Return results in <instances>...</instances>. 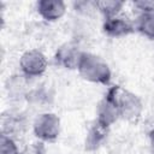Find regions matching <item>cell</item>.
I'll use <instances>...</instances> for the list:
<instances>
[{
  "label": "cell",
  "mask_w": 154,
  "mask_h": 154,
  "mask_svg": "<svg viewBox=\"0 0 154 154\" xmlns=\"http://www.w3.org/2000/svg\"><path fill=\"white\" fill-rule=\"evenodd\" d=\"M102 31L106 36L111 38H122L131 35L136 31L135 22L124 13H120L116 17L103 19Z\"/></svg>",
  "instance_id": "5"
},
{
  "label": "cell",
  "mask_w": 154,
  "mask_h": 154,
  "mask_svg": "<svg viewBox=\"0 0 154 154\" xmlns=\"http://www.w3.org/2000/svg\"><path fill=\"white\" fill-rule=\"evenodd\" d=\"M83 51L73 42H65L54 53V61L58 66L66 70H77Z\"/></svg>",
  "instance_id": "6"
},
{
  "label": "cell",
  "mask_w": 154,
  "mask_h": 154,
  "mask_svg": "<svg viewBox=\"0 0 154 154\" xmlns=\"http://www.w3.org/2000/svg\"><path fill=\"white\" fill-rule=\"evenodd\" d=\"M149 141H150L152 149H153V152H154V126H153L152 130L149 131Z\"/></svg>",
  "instance_id": "14"
},
{
  "label": "cell",
  "mask_w": 154,
  "mask_h": 154,
  "mask_svg": "<svg viewBox=\"0 0 154 154\" xmlns=\"http://www.w3.org/2000/svg\"><path fill=\"white\" fill-rule=\"evenodd\" d=\"M107 91L112 95L116 102L120 119H124L130 123H136L142 117L144 105L137 94L118 84L109 87Z\"/></svg>",
  "instance_id": "2"
},
{
  "label": "cell",
  "mask_w": 154,
  "mask_h": 154,
  "mask_svg": "<svg viewBox=\"0 0 154 154\" xmlns=\"http://www.w3.org/2000/svg\"><path fill=\"white\" fill-rule=\"evenodd\" d=\"M134 8L137 12L141 11H147V10H152L154 8V1L153 0H140V1H135L134 2Z\"/></svg>",
  "instance_id": "13"
},
{
  "label": "cell",
  "mask_w": 154,
  "mask_h": 154,
  "mask_svg": "<svg viewBox=\"0 0 154 154\" xmlns=\"http://www.w3.org/2000/svg\"><path fill=\"white\" fill-rule=\"evenodd\" d=\"M48 67V59L46 54L36 48L28 49L22 53L19 58V70L25 78H37L45 75Z\"/></svg>",
  "instance_id": "4"
},
{
  "label": "cell",
  "mask_w": 154,
  "mask_h": 154,
  "mask_svg": "<svg viewBox=\"0 0 154 154\" xmlns=\"http://www.w3.org/2000/svg\"><path fill=\"white\" fill-rule=\"evenodd\" d=\"M78 75L87 82L101 85H109L112 71L107 61L97 54L83 51L77 66Z\"/></svg>",
  "instance_id": "1"
},
{
  "label": "cell",
  "mask_w": 154,
  "mask_h": 154,
  "mask_svg": "<svg viewBox=\"0 0 154 154\" xmlns=\"http://www.w3.org/2000/svg\"><path fill=\"white\" fill-rule=\"evenodd\" d=\"M35 10L43 20L54 23L65 16L67 5L63 0H38L35 5Z\"/></svg>",
  "instance_id": "8"
},
{
  "label": "cell",
  "mask_w": 154,
  "mask_h": 154,
  "mask_svg": "<svg viewBox=\"0 0 154 154\" xmlns=\"http://www.w3.org/2000/svg\"><path fill=\"white\" fill-rule=\"evenodd\" d=\"M118 119H120V117H119V112L116 106V102H114L112 95L108 91H106L103 97L100 100V102L96 106L95 122L97 124H100L101 126L109 129Z\"/></svg>",
  "instance_id": "7"
},
{
  "label": "cell",
  "mask_w": 154,
  "mask_h": 154,
  "mask_svg": "<svg viewBox=\"0 0 154 154\" xmlns=\"http://www.w3.org/2000/svg\"><path fill=\"white\" fill-rule=\"evenodd\" d=\"M0 154H20L19 147L12 136H8L6 134H1Z\"/></svg>",
  "instance_id": "12"
},
{
  "label": "cell",
  "mask_w": 154,
  "mask_h": 154,
  "mask_svg": "<svg viewBox=\"0 0 154 154\" xmlns=\"http://www.w3.org/2000/svg\"><path fill=\"white\" fill-rule=\"evenodd\" d=\"M125 2L120 0H95V8L103 19L116 17L123 13Z\"/></svg>",
  "instance_id": "11"
},
{
  "label": "cell",
  "mask_w": 154,
  "mask_h": 154,
  "mask_svg": "<svg viewBox=\"0 0 154 154\" xmlns=\"http://www.w3.org/2000/svg\"><path fill=\"white\" fill-rule=\"evenodd\" d=\"M134 22L136 31L154 41V8L137 12Z\"/></svg>",
  "instance_id": "9"
},
{
  "label": "cell",
  "mask_w": 154,
  "mask_h": 154,
  "mask_svg": "<svg viewBox=\"0 0 154 154\" xmlns=\"http://www.w3.org/2000/svg\"><path fill=\"white\" fill-rule=\"evenodd\" d=\"M107 132H108V129L101 126L100 124H97L95 122L93 124V126L89 129V131L87 132L85 141H84L85 149L87 150H95L100 146H102V143L105 142V140L107 137Z\"/></svg>",
  "instance_id": "10"
},
{
  "label": "cell",
  "mask_w": 154,
  "mask_h": 154,
  "mask_svg": "<svg viewBox=\"0 0 154 154\" xmlns=\"http://www.w3.org/2000/svg\"><path fill=\"white\" fill-rule=\"evenodd\" d=\"M32 132L35 137L41 142H55L61 132L60 118L52 112H45L38 114L32 123Z\"/></svg>",
  "instance_id": "3"
}]
</instances>
